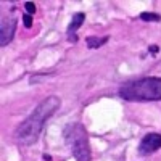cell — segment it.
<instances>
[{
    "label": "cell",
    "mask_w": 161,
    "mask_h": 161,
    "mask_svg": "<svg viewBox=\"0 0 161 161\" xmlns=\"http://www.w3.org/2000/svg\"><path fill=\"white\" fill-rule=\"evenodd\" d=\"M60 105H61V100L57 95H50L45 100H42L34 108V111L18 126L15 132L16 140L21 145L36 143L40 137V134H42V129H44V124L47 123V119L57 113Z\"/></svg>",
    "instance_id": "1"
},
{
    "label": "cell",
    "mask_w": 161,
    "mask_h": 161,
    "mask_svg": "<svg viewBox=\"0 0 161 161\" xmlns=\"http://www.w3.org/2000/svg\"><path fill=\"white\" fill-rule=\"evenodd\" d=\"M119 97L127 102H159L161 100V77L148 76L132 80L119 89Z\"/></svg>",
    "instance_id": "2"
},
{
    "label": "cell",
    "mask_w": 161,
    "mask_h": 161,
    "mask_svg": "<svg viewBox=\"0 0 161 161\" xmlns=\"http://www.w3.org/2000/svg\"><path fill=\"white\" fill-rule=\"evenodd\" d=\"M64 142L71 150L73 156L76 161H90L92 153H90V145H89V137L84 126L80 123H73L68 124L63 130Z\"/></svg>",
    "instance_id": "3"
},
{
    "label": "cell",
    "mask_w": 161,
    "mask_h": 161,
    "mask_svg": "<svg viewBox=\"0 0 161 161\" xmlns=\"http://www.w3.org/2000/svg\"><path fill=\"white\" fill-rule=\"evenodd\" d=\"M161 148V134L158 132H150L147 136L142 137L140 143H139V155L147 156L152 155L155 152H158Z\"/></svg>",
    "instance_id": "4"
},
{
    "label": "cell",
    "mask_w": 161,
    "mask_h": 161,
    "mask_svg": "<svg viewBox=\"0 0 161 161\" xmlns=\"http://www.w3.org/2000/svg\"><path fill=\"white\" fill-rule=\"evenodd\" d=\"M16 26H18V19L15 16H5L0 24V45L7 47L16 32Z\"/></svg>",
    "instance_id": "5"
},
{
    "label": "cell",
    "mask_w": 161,
    "mask_h": 161,
    "mask_svg": "<svg viewBox=\"0 0 161 161\" xmlns=\"http://www.w3.org/2000/svg\"><path fill=\"white\" fill-rule=\"evenodd\" d=\"M84 21H86V15H84L82 11H77V13H74V15H73V19H71V23L68 26V29H66V34H68V40H69V42H73V44L77 42L76 31L84 24Z\"/></svg>",
    "instance_id": "6"
},
{
    "label": "cell",
    "mask_w": 161,
    "mask_h": 161,
    "mask_svg": "<svg viewBox=\"0 0 161 161\" xmlns=\"http://www.w3.org/2000/svg\"><path fill=\"white\" fill-rule=\"evenodd\" d=\"M110 40V36H103V37H97V36H89L87 39H86V44H87V47L89 48H100V47H103L106 42Z\"/></svg>",
    "instance_id": "7"
},
{
    "label": "cell",
    "mask_w": 161,
    "mask_h": 161,
    "mask_svg": "<svg viewBox=\"0 0 161 161\" xmlns=\"http://www.w3.org/2000/svg\"><path fill=\"white\" fill-rule=\"evenodd\" d=\"M139 18L142 21H148V23H159L161 21V15L153 13V11H142Z\"/></svg>",
    "instance_id": "8"
},
{
    "label": "cell",
    "mask_w": 161,
    "mask_h": 161,
    "mask_svg": "<svg viewBox=\"0 0 161 161\" xmlns=\"http://www.w3.org/2000/svg\"><path fill=\"white\" fill-rule=\"evenodd\" d=\"M50 76H53V73H48V74H32V76L29 77V82H31V84H37L39 80L47 79V77H50Z\"/></svg>",
    "instance_id": "9"
},
{
    "label": "cell",
    "mask_w": 161,
    "mask_h": 161,
    "mask_svg": "<svg viewBox=\"0 0 161 161\" xmlns=\"http://www.w3.org/2000/svg\"><path fill=\"white\" fill-rule=\"evenodd\" d=\"M23 24H24V28H26V29L32 28V15H28V13H24V15H23Z\"/></svg>",
    "instance_id": "10"
},
{
    "label": "cell",
    "mask_w": 161,
    "mask_h": 161,
    "mask_svg": "<svg viewBox=\"0 0 161 161\" xmlns=\"http://www.w3.org/2000/svg\"><path fill=\"white\" fill-rule=\"evenodd\" d=\"M24 8H26V13H28V15H34L36 13V3L34 2H26Z\"/></svg>",
    "instance_id": "11"
},
{
    "label": "cell",
    "mask_w": 161,
    "mask_h": 161,
    "mask_svg": "<svg viewBox=\"0 0 161 161\" xmlns=\"http://www.w3.org/2000/svg\"><path fill=\"white\" fill-rule=\"evenodd\" d=\"M148 50H150V53H153V55H155V53H158L159 47H158V45H152V47H150Z\"/></svg>",
    "instance_id": "12"
},
{
    "label": "cell",
    "mask_w": 161,
    "mask_h": 161,
    "mask_svg": "<svg viewBox=\"0 0 161 161\" xmlns=\"http://www.w3.org/2000/svg\"><path fill=\"white\" fill-rule=\"evenodd\" d=\"M44 161H52V156L50 155H44Z\"/></svg>",
    "instance_id": "13"
}]
</instances>
